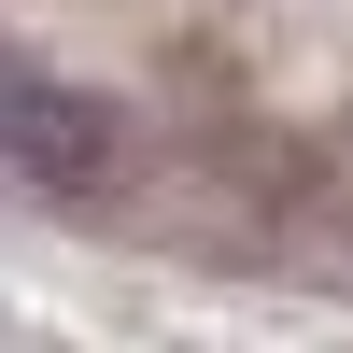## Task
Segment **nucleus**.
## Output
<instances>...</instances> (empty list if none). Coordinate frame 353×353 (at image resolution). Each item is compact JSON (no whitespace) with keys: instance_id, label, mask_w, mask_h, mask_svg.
<instances>
[{"instance_id":"obj_1","label":"nucleus","mask_w":353,"mask_h":353,"mask_svg":"<svg viewBox=\"0 0 353 353\" xmlns=\"http://www.w3.org/2000/svg\"><path fill=\"white\" fill-rule=\"evenodd\" d=\"M0 184H28V198H113L128 184V113L99 85H71V71H43V57L0 43Z\"/></svg>"}]
</instances>
